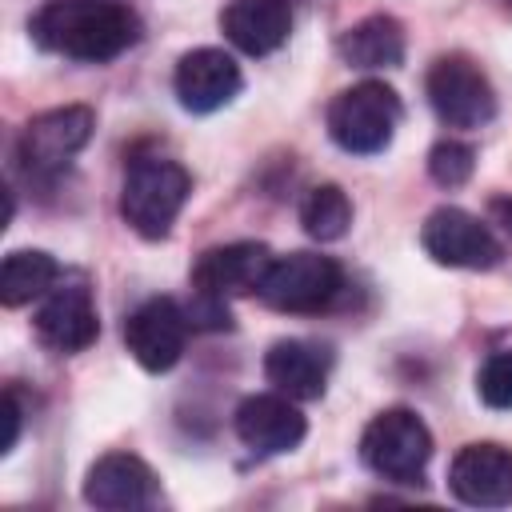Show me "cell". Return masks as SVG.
Instances as JSON below:
<instances>
[{
	"label": "cell",
	"instance_id": "22",
	"mask_svg": "<svg viewBox=\"0 0 512 512\" xmlns=\"http://www.w3.org/2000/svg\"><path fill=\"white\" fill-rule=\"evenodd\" d=\"M476 392L488 408L512 412V352H492L476 372Z\"/></svg>",
	"mask_w": 512,
	"mask_h": 512
},
{
	"label": "cell",
	"instance_id": "1",
	"mask_svg": "<svg viewBox=\"0 0 512 512\" xmlns=\"http://www.w3.org/2000/svg\"><path fill=\"white\" fill-rule=\"evenodd\" d=\"M32 40L80 64H108L128 52L144 24L124 0H48L32 24Z\"/></svg>",
	"mask_w": 512,
	"mask_h": 512
},
{
	"label": "cell",
	"instance_id": "2",
	"mask_svg": "<svg viewBox=\"0 0 512 512\" xmlns=\"http://www.w3.org/2000/svg\"><path fill=\"white\" fill-rule=\"evenodd\" d=\"M192 192V176L164 156H140L124 172L120 216L144 240H164Z\"/></svg>",
	"mask_w": 512,
	"mask_h": 512
},
{
	"label": "cell",
	"instance_id": "23",
	"mask_svg": "<svg viewBox=\"0 0 512 512\" xmlns=\"http://www.w3.org/2000/svg\"><path fill=\"white\" fill-rule=\"evenodd\" d=\"M20 416H24V412H20V400H16V392L8 388V392H4V424H8V432H4V448H0V452H12V448H16V440H20Z\"/></svg>",
	"mask_w": 512,
	"mask_h": 512
},
{
	"label": "cell",
	"instance_id": "3",
	"mask_svg": "<svg viewBox=\"0 0 512 512\" xmlns=\"http://www.w3.org/2000/svg\"><path fill=\"white\" fill-rule=\"evenodd\" d=\"M400 96L380 80H360L328 104V136L352 156H376L400 128Z\"/></svg>",
	"mask_w": 512,
	"mask_h": 512
},
{
	"label": "cell",
	"instance_id": "10",
	"mask_svg": "<svg viewBox=\"0 0 512 512\" xmlns=\"http://www.w3.org/2000/svg\"><path fill=\"white\" fill-rule=\"evenodd\" d=\"M272 260L276 256L268 252V244H256V240H236V244L208 248L192 264V288L204 292V296H216V300L252 296V292H260Z\"/></svg>",
	"mask_w": 512,
	"mask_h": 512
},
{
	"label": "cell",
	"instance_id": "21",
	"mask_svg": "<svg viewBox=\"0 0 512 512\" xmlns=\"http://www.w3.org/2000/svg\"><path fill=\"white\" fill-rule=\"evenodd\" d=\"M472 172H476V148H468L460 140L432 144V152H428V176L440 188H460V184L472 180Z\"/></svg>",
	"mask_w": 512,
	"mask_h": 512
},
{
	"label": "cell",
	"instance_id": "8",
	"mask_svg": "<svg viewBox=\"0 0 512 512\" xmlns=\"http://www.w3.org/2000/svg\"><path fill=\"white\" fill-rule=\"evenodd\" d=\"M420 244H424V252H428L436 264H444V268L488 272V268H496V264L504 260V248H500V240L492 236V228L480 224L472 212L452 208V204L436 208V212L424 220Z\"/></svg>",
	"mask_w": 512,
	"mask_h": 512
},
{
	"label": "cell",
	"instance_id": "24",
	"mask_svg": "<svg viewBox=\"0 0 512 512\" xmlns=\"http://www.w3.org/2000/svg\"><path fill=\"white\" fill-rule=\"evenodd\" d=\"M492 216H496V224L512 236V200L508 196H500V200H492Z\"/></svg>",
	"mask_w": 512,
	"mask_h": 512
},
{
	"label": "cell",
	"instance_id": "15",
	"mask_svg": "<svg viewBox=\"0 0 512 512\" xmlns=\"http://www.w3.org/2000/svg\"><path fill=\"white\" fill-rule=\"evenodd\" d=\"M84 500L96 508H108V512L148 508L156 500V472L132 452H108L88 468Z\"/></svg>",
	"mask_w": 512,
	"mask_h": 512
},
{
	"label": "cell",
	"instance_id": "16",
	"mask_svg": "<svg viewBox=\"0 0 512 512\" xmlns=\"http://www.w3.org/2000/svg\"><path fill=\"white\" fill-rule=\"evenodd\" d=\"M332 352L312 340H276L264 356V376L276 392L292 400H316L328 388Z\"/></svg>",
	"mask_w": 512,
	"mask_h": 512
},
{
	"label": "cell",
	"instance_id": "5",
	"mask_svg": "<svg viewBox=\"0 0 512 512\" xmlns=\"http://www.w3.org/2000/svg\"><path fill=\"white\" fill-rule=\"evenodd\" d=\"M424 92H428L432 112L448 128H484L496 116L492 80L480 72V64H472L460 52L432 60V68L424 76Z\"/></svg>",
	"mask_w": 512,
	"mask_h": 512
},
{
	"label": "cell",
	"instance_id": "20",
	"mask_svg": "<svg viewBox=\"0 0 512 512\" xmlns=\"http://www.w3.org/2000/svg\"><path fill=\"white\" fill-rule=\"evenodd\" d=\"M300 224L312 240L328 244V240H340L348 228H352V204L344 196L340 184H316L304 204H300Z\"/></svg>",
	"mask_w": 512,
	"mask_h": 512
},
{
	"label": "cell",
	"instance_id": "4",
	"mask_svg": "<svg viewBox=\"0 0 512 512\" xmlns=\"http://www.w3.org/2000/svg\"><path fill=\"white\" fill-rule=\"evenodd\" d=\"M360 460L388 484H420L432 460V432L412 408H384L360 436Z\"/></svg>",
	"mask_w": 512,
	"mask_h": 512
},
{
	"label": "cell",
	"instance_id": "14",
	"mask_svg": "<svg viewBox=\"0 0 512 512\" xmlns=\"http://www.w3.org/2000/svg\"><path fill=\"white\" fill-rule=\"evenodd\" d=\"M36 336H40L44 348H52L60 356L84 352L100 336L92 292L84 284H60V288H52V296L36 312Z\"/></svg>",
	"mask_w": 512,
	"mask_h": 512
},
{
	"label": "cell",
	"instance_id": "7",
	"mask_svg": "<svg viewBox=\"0 0 512 512\" xmlns=\"http://www.w3.org/2000/svg\"><path fill=\"white\" fill-rule=\"evenodd\" d=\"M96 128V112L84 104H64L52 112H40L24 124L20 132V164L32 176H52L60 168H68V160L92 140Z\"/></svg>",
	"mask_w": 512,
	"mask_h": 512
},
{
	"label": "cell",
	"instance_id": "9",
	"mask_svg": "<svg viewBox=\"0 0 512 512\" xmlns=\"http://www.w3.org/2000/svg\"><path fill=\"white\" fill-rule=\"evenodd\" d=\"M188 324V312L172 296H152L124 320V344L144 372H168L184 356Z\"/></svg>",
	"mask_w": 512,
	"mask_h": 512
},
{
	"label": "cell",
	"instance_id": "11",
	"mask_svg": "<svg viewBox=\"0 0 512 512\" xmlns=\"http://www.w3.org/2000/svg\"><path fill=\"white\" fill-rule=\"evenodd\" d=\"M232 424H236L240 444L252 456H284V452L300 448V440L308 432V420L284 392H260V396L240 400Z\"/></svg>",
	"mask_w": 512,
	"mask_h": 512
},
{
	"label": "cell",
	"instance_id": "18",
	"mask_svg": "<svg viewBox=\"0 0 512 512\" xmlns=\"http://www.w3.org/2000/svg\"><path fill=\"white\" fill-rule=\"evenodd\" d=\"M336 52L352 68H396L404 60V28L392 16H368L336 40Z\"/></svg>",
	"mask_w": 512,
	"mask_h": 512
},
{
	"label": "cell",
	"instance_id": "6",
	"mask_svg": "<svg viewBox=\"0 0 512 512\" xmlns=\"http://www.w3.org/2000/svg\"><path fill=\"white\" fill-rule=\"evenodd\" d=\"M340 288H344V272L332 256L292 252L272 260L256 296L276 312H320L340 296Z\"/></svg>",
	"mask_w": 512,
	"mask_h": 512
},
{
	"label": "cell",
	"instance_id": "12",
	"mask_svg": "<svg viewBox=\"0 0 512 512\" xmlns=\"http://www.w3.org/2000/svg\"><path fill=\"white\" fill-rule=\"evenodd\" d=\"M448 488L472 508L512 504V448L504 444H464L452 456Z\"/></svg>",
	"mask_w": 512,
	"mask_h": 512
},
{
	"label": "cell",
	"instance_id": "13",
	"mask_svg": "<svg viewBox=\"0 0 512 512\" xmlns=\"http://www.w3.org/2000/svg\"><path fill=\"white\" fill-rule=\"evenodd\" d=\"M172 88L184 112L208 116L240 92V64L224 48H192L180 56Z\"/></svg>",
	"mask_w": 512,
	"mask_h": 512
},
{
	"label": "cell",
	"instance_id": "19",
	"mask_svg": "<svg viewBox=\"0 0 512 512\" xmlns=\"http://www.w3.org/2000/svg\"><path fill=\"white\" fill-rule=\"evenodd\" d=\"M60 280V264L40 248H16L0 264V300L8 308H20L36 296H44Z\"/></svg>",
	"mask_w": 512,
	"mask_h": 512
},
{
	"label": "cell",
	"instance_id": "17",
	"mask_svg": "<svg viewBox=\"0 0 512 512\" xmlns=\"http://www.w3.org/2000/svg\"><path fill=\"white\" fill-rule=\"evenodd\" d=\"M220 32L240 52L268 56V52H276L288 40L292 8H288V0H232L220 12Z\"/></svg>",
	"mask_w": 512,
	"mask_h": 512
}]
</instances>
